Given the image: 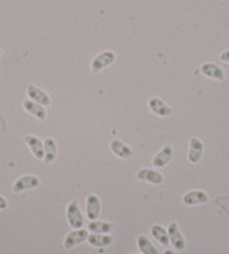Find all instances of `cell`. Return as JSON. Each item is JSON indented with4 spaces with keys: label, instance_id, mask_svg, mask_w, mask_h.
<instances>
[{
    "label": "cell",
    "instance_id": "1",
    "mask_svg": "<svg viewBox=\"0 0 229 254\" xmlns=\"http://www.w3.org/2000/svg\"><path fill=\"white\" fill-rule=\"evenodd\" d=\"M66 220H68V224L72 230L83 228V226H85L83 214H82L79 202L76 200H72L68 204V207H66Z\"/></svg>",
    "mask_w": 229,
    "mask_h": 254
},
{
    "label": "cell",
    "instance_id": "2",
    "mask_svg": "<svg viewBox=\"0 0 229 254\" xmlns=\"http://www.w3.org/2000/svg\"><path fill=\"white\" fill-rule=\"evenodd\" d=\"M115 61H116V54L113 51H103V52L96 55L93 59H92V62H91V70L93 73H99L105 67H108L112 64H115Z\"/></svg>",
    "mask_w": 229,
    "mask_h": 254
},
{
    "label": "cell",
    "instance_id": "3",
    "mask_svg": "<svg viewBox=\"0 0 229 254\" xmlns=\"http://www.w3.org/2000/svg\"><path fill=\"white\" fill-rule=\"evenodd\" d=\"M41 186V178L36 175H22L19 177L13 183L12 191L14 194L19 192H25V191H30V190H36Z\"/></svg>",
    "mask_w": 229,
    "mask_h": 254
},
{
    "label": "cell",
    "instance_id": "4",
    "mask_svg": "<svg viewBox=\"0 0 229 254\" xmlns=\"http://www.w3.org/2000/svg\"><path fill=\"white\" fill-rule=\"evenodd\" d=\"M88 237H89V230H86V228L72 230L63 240V247L66 250H72V249L81 246L82 243L88 241Z\"/></svg>",
    "mask_w": 229,
    "mask_h": 254
},
{
    "label": "cell",
    "instance_id": "5",
    "mask_svg": "<svg viewBox=\"0 0 229 254\" xmlns=\"http://www.w3.org/2000/svg\"><path fill=\"white\" fill-rule=\"evenodd\" d=\"M166 230H168V236H169V243L174 246V249L178 250V252L185 250L186 241H185V237H183V234H182V231L179 228V224L175 223V221H172Z\"/></svg>",
    "mask_w": 229,
    "mask_h": 254
},
{
    "label": "cell",
    "instance_id": "6",
    "mask_svg": "<svg viewBox=\"0 0 229 254\" xmlns=\"http://www.w3.org/2000/svg\"><path fill=\"white\" fill-rule=\"evenodd\" d=\"M26 94L30 101H33V102L39 104V105H42V107H49V105H50V102H52L49 94H46L42 88L36 86V85H29L26 89Z\"/></svg>",
    "mask_w": 229,
    "mask_h": 254
},
{
    "label": "cell",
    "instance_id": "7",
    "mask_svg": "<svg viewBox=\"0 0 229 254\" xmlns=\"http://www.w3.org/2000/svg\"><path fill=\"white\" fill-rule=\"evenodd\" d=\"M203 149L205 145L203 142L198 138V136H192L189 141V152H188V160L190 164H198L199 161L202 160L203 157Z\"/></svg>",
    "mask_w": 229,
    "mask_h": 254
},
{
    "label": "cell",
    "instance_id": "8",
    "mask_svg": "<svg viewBox=\"0 0 229 254\" xmlns=\"http://www.w3.org/2000/svg\"><path fill=\"white\" fill-rule=\"evenodd\" d=\"M100 211H102L100 198L96 194H89L86 198V217H88V220H91V221L99 220Z\"/></svg>",
    "mask_w": 229,
    "mask_h": 254
},
{
    "label": "cell",
    "instance_id": "9",
    "mask_svg": "<svg viewBox=\"0 0 229 254\" xmlns=\"http://www.w3.org/2000/svg\"><path fill=\"white\" fill-rule=\"evenodd\" d=\"M149 109L155 114V115H158V117H161V118H169L171 115H172V108L169 107L165 101H162L161 98H150L148 102Z\"/></svg>",
    "mask_w": 229,
    "mask_h": 254
},
{
    "label": "cell",
    "instance_id": "10",
    "mask_svg": "<svg viewBox=\"0 0 229 254\" xmlns=\"http://www.w3.org/2000/svg\"><path fill=\"white\" fill-rule=\"evenodd\" d=\"M174 158V148L172 145H165V147L162 148L161 151L153 157V160H152V165L155 167V168H163V167H166L171 161Z\"/></svg>",
    "mask_w": 229,
    "mask_h": 254
},
{
    "label": "cell",
    "instance_id": "11",
    "mask_svg": "<svg viewBox=\"0 0 229 254\" xmlns=\"http://www.w3.org/2000/svg\"><path fill=\"white\" fill-rule=\"evenodd\" d=\"M110 151L113 155H116L118 158H122V160H129L134 157V149L126 145L125 142H122L121 139H113L110 142Z\"/></svg>",
    "mask_w": 229,
    "mask_h": 254
},
{
    "label": "cell",
    "instance_id": "12",
    "mask_svg": "<svg viewBox=\"0 0 229 254\" xmlns=\"http://www.w3.org/2000/svg\"><path fill=\"white\" fill-rule=\"evenodd\" d=\"M136 178L140 181H146L153 186H159L163 183V175L158 173L156 170H150V168H142L136 173Z\"/></svg>",
    "mask_w": 229,
    "mask_h": 254
},
{
    "label": "cell",
    "instance_id": "13",
    "mask_svg": "<svg viewBox=\"0 0 229 254\" xmlns=\"http://www.w3.org/2000/svg\"><path fill=\"white\" fill-rule=\"evenodd\" d=\"M208 198H209L208 194L202 190H192L182 197V202L185 205H198V204H205Z\"/></svg>",
    "mask_w": 229,
    "mask_h": 254
},
{
    "label": "cell",
    "instance_id": "14",
    "mask_svg": "<svg viewBox=\"0 0 229 254\" xmlns=\"http://www.w3.org/2000/svg\"><path fill=\"white\" fill-rule=\"evenodd\" d=\"M113 236L109 233V234H100V233H89V237H88V243L92 246V247H97V249H102V247H109L113 244Z\"/></svg>",
    "mask_w": 229,
    "mask_h": 254
},
{
    "label": "cell",
    "instance_id": "15",
    "mask_svg": "<svg viewBox=\"0 0 229 254\" xmlns=\"http://www.w3.org/2000/svg\"><path fill=\"white\" fill-rule=\"evenodd\" d=\"M25 142H26V145L29 147L30 152L33 154L35 158L43 160V157H45L43 142H42L38 136H35V135H26V136H25Z\"/></svg>",
    "mask_w": 229,
    "mask_h": 254
},
{
    "label": "cell",
    "instance_id": "16",
    "mask_svg": "<svg viewBox=\"0 0 229 254\" xmlns=\"http://www.w3.org/2000/svg\"><path fill=\"white\" fill-rule=\"evenodd\" d=\"M201 72H202V75L208 76V78H211V79H215V80L225 79V70H224L221 66H218L216 64H211V62L203 64L202 66H201Z\"/></svg>",
    "mask_w": 229,
    "mask_h": 254
},
{
    "label": "cell",
    "instance_id": "17",
    "mask_svg": "<svg viewBox=\"0 0 229 254\" xmlns=\"http://www.w3.org/2000/svg\"><path fill=\"white\" fill-rule=\"evenodd\" d=\"M43 149H45V157L43 161L46 164H52L54 160L57 158V144L54 141V138L52 136H47L43 142Z\"/></svg>",
    "mask_w": 229,
    "mask_h": 254
},
{
    "label": "cell",
    "instance_id": "18",
    "mask_svg": "<svg viewBox=\"0 0 229 254\" xmlns=\"http://www.w3.org/2000/svg\"><path fill=\"white\" fill-rule=\"evenodd\" d=\"M23 109L39 121H45L46 120V117H47V112H46L45 107H42V105L33 102V101H30V99H26V101L23 102Z\"/></svg>",
    "mask_w": 229,
    "mask_h": 254
},
{
    "label": "cell",
    "instance_id": "19",
    "mask_svg": "<svg viewBox=\"0 0 229 254\" xmlns=\"http://www.w3.org/2000/svg\"><path fill=\"white\" fill-rule=\"evenodd\" d=\"M136 243H137V247H139L142 254H159L156 246L149 240L145 234H139L137 239H136Z\"/></svg>",
    "mask_w": 229,
    "mask_h": 254
},
{
    "label": "cell",
    "instance_id": "20",
    "mask_svg": "<svg viewBox=\"0 0 229 254\" xmlns=\"http://www.w3.org/2000/svg\"><path fill=\"white\" fill-rule=\"evenodd\" d=\"M150 233L153 236V239L158 241L159 244H162L163 247H168L169 243V236H168V230L165 227H162L161 224H153L150 227Z\"/></svg>",
    "mask_w": 229,
    "mask_h": 254
},
{
    "label": "cell",
    "instance_id": "21",
    "mask_svg": "<svg viewBox=\"0 0 229 254\" xmlns=\"http://www.w3.org/2000/svg\"><path fill=\"white\" fill-rule=\"evenodd\" d=\"M113 228V224L109 221H100V220H93L89 221L88 230L89 233H100V234H109Z\"/></svg>",
    "mask_w": 229,
    "mask_h": 254
},
{
    "label": "cell",
    "instance_id": "22",
    "mask_svg": "<svg viewBox=\"0 0 229 254\" xmlns=\"http://www.w3.org/2000/svg\"><path fill=\"white\" fill-rule=\"evenodd\" d=\"M7 205H9V204H7V200H6L3 195H0V211H4V210L7 208Z\"/></svg>",
    "mask_w": 229,
    "mask_h": 254
},
{
    "label": "cell",
    "instance_id": "23",
    "mask_svg": "<svg viewBox=\"0 0 229 254\" xmlns=\"http://www.w3.org/2000/svg\"><path fill=\"white\" fill-rule=\"evenodd\" d=\"M219 59H221L222 62H227V64H229V51L222 52V54H221V56H219Z\"/></svg>",
    "mask_w": 229,
    "mask_h": 254
},
{
    "label": "cell",
    "instance_id": "24",
    "mask_svg": "<svg viewBox=\"0 0 229 254\" xmlns=\"http://www.w3.org/2000/svg\"><path fill=\"white\" fill-rule=\"evenodd\" d=\"M162 254H175V252H174V250H169V249H168V250H165V252H163Z\"/></svg>",
    "mask_w": 229,
    "mask_h": 254
},
{
    "label": "cell",
    "instance_id": "25",
    "mask_svg": "<svg viewBox=\"0 0 229 254\" xmlns=\"http://www.w3.org/2000/svg\"><path fill=\"white\" fill-rule=\"evenodd\" d=\"M1 55H3V51H1V49H0V56H1Z\"/></svg>",
    "mask_w": 229,
    "mask_h": 254
},
{
    "label": "cell",
    "instance_id": "26",
    "mask_svg": "<svg viewBox=\"0 0 229 254\" xmlns=\"http://www.w3.org/2000/svg\"><path fill=\"white\" fill-rule=\"evenodd\" d=\"M129 254H139V253H129ZM140 254H142V253H140Z\"/></svg>",
    "mask_w": 229,
    "mask_h": 254
}]
</instances>
